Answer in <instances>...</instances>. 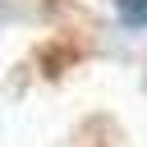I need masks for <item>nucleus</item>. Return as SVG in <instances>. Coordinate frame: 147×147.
<instances>
[{
    "instance_id": "1",
    "label": "nucleus",
    "mask_w": 147,
    "mask_h": 147,
    "mask_svg": "<svg viewBox=\"0 0 147 147\" xmlns=\"http://www.w3.org/2000/svg\"><path fill=\"white\" fill-rule=\"evenodd\" d=\"M115 14H119L129 28H142V32H147V0H115Z\"/></svg>"
}]
</instances>
